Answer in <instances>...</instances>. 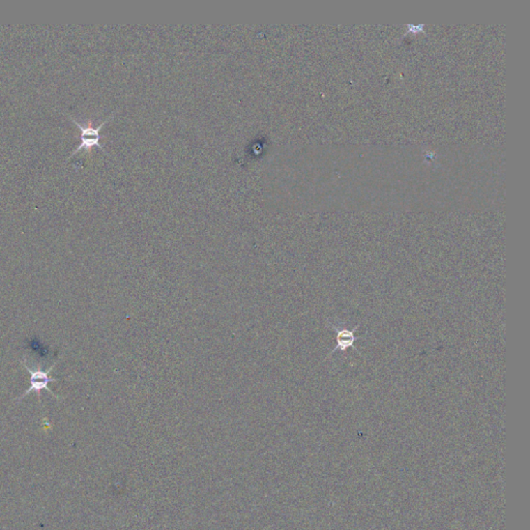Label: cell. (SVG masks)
Returning <instances> with one entry per match:
<instances>
[{
    "label": "cell",
    "mask_w": 530,
    "mask_h": 530,
    "mask_svg": "<svg viewBox=\"0 0 530 530\" xmlns=\"http://www.w3.org/2000/svg\"><path fill=\"white\" fill-rule=\"evenodd\" d=\"M24 364L25 369L31 373V387H29V389H27L22 396H21L20 399L19 400H22L23 398L26 397V396H29V393H37L38 398H40V393L42 389H46V391H48L51 395L54 396L55 398L59 399V397L55 396V393H53V391H51L50 387H49V384H50L51 382H55V381H57V379L52 378L50 376V372L52 371L53 368H54L55 364L50 368V369L47 370V371H42V370L38 369H31V368H29L26 364Z\"/></svg>",
    "instance_id": "cell-2"
},
{
    "label": "cell",
    "mask_w": 530,
    "mask_h": 530,
    "mask_svg": "<svg viewBox=\"0 0 530 530\" xmlns=\"http://www.w3.org/2000/svg\"><path fill=\"white\" fill-rule=\"evenodd\" d=\"M357 327H355L353 329H338V327H335L336 332H337V347H336L335 350H334V352L337 350L342 351V352H345L346 351V349L350 348V347H353V348H355L354 347V342L357 341L359 338L357 337V336L354 335L355 331H357ZM333 352V353H334Z\"/></svg>",
    "instance_id": "cell-3"
},
{
    "label": "cell",
    "mask_w": 530,
    "mask_h": 530,
    "mask_svg": "<svg viewBox=\"0 0 530 530\" xmlns=\"http://www.w3.org/2000/svg\"><path fill=\"white\" fill-rule=\"evenodd\" d=\"M114 114L110 115L108 118H106L103 123H100L98 127H93V123H88L87 125H83V123H79V121L77 120V119L74 118L73 116L69 115L70 118H71L77 127L81 130L80 146H79L76 150H73V153H71L70 157H73L75 153L80 152V150H83V148H84V150H88L89 152L91 148H93V146H98L100 150H103V152H106L104 146L100 143V140H101L102 138L101 134H100V131H101V129L104 127V125H105V123H107L110 118L114 117Z\"/></svg>",
    "instance_id": "cell-1"
}]
</instances>
